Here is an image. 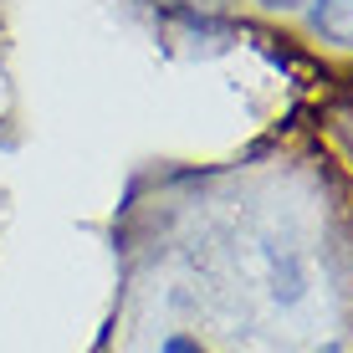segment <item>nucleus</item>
<instances>
[{
	"label": "nucleus",
	"mask_w": 353,
	"mask_h": 353,
	"mask_svg": "<svg viewBox=\"0 0 353 353\" xmlns=\"http://www.w3.org/2000/svg\"><path fill=\"white\" fill-rule=\"evenodd\" d=\"M266 261H272V292H276V302H297L302 292H307V276H302V261H297V251H266Z\"/></svg>",
	"instance_id": "nucleus-1"
},
{
	"label": "nucleus",
	"mask_w": 353,
	"mask_h": 353,
	"mask_svg": "<svg viewBox=\"0 0 353 353\" xmlns=\"http://www.w3.org/2000/svg\"><path fill=\"white\" fill-rule=\"evenodd\" d=\"M266 6H297V0H266Z\"/></svg>",
	"instance_id": "nucleus-5"
},
{
	"label": "nucleus",
	"mask_w": 353,
	"mask_h": 353,
	"mask_svg": "<svg viewBox=\"0 0 353 353\" xmlns=\"http://www.w3.org/2000/svg\"><path fill=\"white\" fill-rule=\"evenodd\" d=\"M318 353H343V348H338V343H327V348H318Z\"/></svg>",
	"instance_id": "nucleus-4"
},
{
	"label": "nucleus",
	"mask_w": 353,
	"mask_h": 353,
	"mask_svg": "<svg viewBox=\"0 0 353 353\" xmlns=\"http://www.w3.org/2000/svg\"><path fill=\"white\" fill-rule=\"evenodd\" d=\"M164 353H205L194 338H185V333H174V338H164Z\"/></svg>",
	"instance_id": "nucleus-3"
},
{
	"label": "nucleus",
	"mask_w": 353,
	"mask_h": 353,
	"mask_svg": "<svg viewBox=\"0 0 353 353\" xmlns=\"http://www.w3.org/2000/svg\"><path fill=\"white\" fill-rule=\"evenodd\" d=\"M312 26H318L327 41L353 46V0H318V6H312Z\"/></svg>",
	"instance_id": "nucleus-2"
}]
</instances>
